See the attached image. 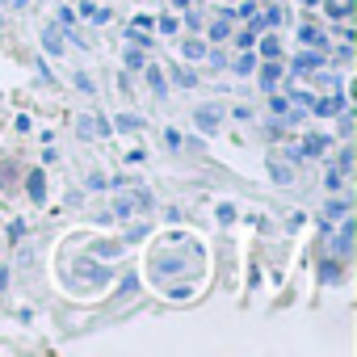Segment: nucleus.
<instances>
[{
    "instance_id": "f257e3e1",
    "label": "nucleus",
    "mask_w": 357,
    "mask_h": 357,
    "mask_svg": "<svg viewBox=\"0 0 357 357\" xmlns=\"http://www.w3.org/2000/svg\"><path fill=\"white\" fill-rule=\"evenodd\" d=\"M151 269H155L160 278H168V273H185V269H190V257H172V252H155V257H151Z\"/></svg>"
},
{
    "instance_id": "f03ea898",
    "label": "nucleus",
    "mask_w": 357,
    "mask_h": 357,
    "mask_svg": "<svg viewBox=\"0 0 357 357\" xmlns=\"http://www.w3.org/2000/svg\"><path fill=\"white\" fill-rule=\"evenodd\" d=\"M349 248H353V219H344V227H340L336 240H332V252H336V257H349Z\"/></svg>"
},
{
    "instance_id": "7ed1b4c3",
    "label": "nucleus",
    "mask_w": 357,
    "mask_h": 357,
    "mask_svg": "<svg viewBox=\"0 0 357 357\" xmlns=\"http://www.w3.org/2000/svg\"><path fill=\"white\" fill-rule=\"evenodd\" d=\"M26 190H30V198H34V202H43V198H47V176H43V168H34V172L26 176Z\"/></svg>"
},
{
    "instance_id": "20e7f679",
    "label": "nucleus",
    "mask_w": 357,
    "mask_h": 357,
    "mask_svg": "<svg viewBox=\"0 0 357 357\" xmlns=\"http://www.w3.org/2000/svg\"><path fill=\"white\" fill-rule=\"evenodd\" d=\"M311 109H315L319 118H332V114H340V109H344V97H328V101H311Z\"/></svg>"
},
{
    "instance_id": "39448f33",
    "label": "nucleus",
    "mask_w": 357,
    "mask_h": 357,
    "mask_svg": "<svg viewBox=\"0 0 357 357\" xmlns=\"http://www.w3.org/2000/svg\"><path fill=\"white\" fill-rule=\"evenodd\" d=\"M43 47H47L51 55H59V51H63V38H59V30H55V26H47V30H43Z\"/></svg>"
},
{
    "instance_id": "423d86ee",
    "label": "nucleus",
    "mask_w": 357,
    "mask_h": 357,
    "mask_svg": "<svg viewBox=\"0 0 357 357\" xmlns=\"http://www.w3.org/2000/svg\"><path fill=\"white\" fill-rule=\"evenodd\" d=\"M324 63V55H298L294 63H290V72H315Z\"/></svg>"
},
{
    "instance_id": "0eeeda50",
    "label": "nucleus",
    "mask_w": 357,
    "mask_h": 357,
    "mask_svg": "<svg viewBox=\"0 0 357 357\" xmlns=\"http://www.w3.org/2000/svg\"><path fill=\"white\" fill-rule=\"evenodd\" d=\"M303 151H307V155H324V151H328V135H311V139L303 143Z\"/></svg>"
},
{
    "instance_id": "6e6552de",
    "label": "nucleus",
    "mask_w": 357,
    "mask_h": 357,
    "mask_svg": "<svg viewBox=\"0 0 357 357\" xmlns=\"http://www.w3.org/2000/svg\"><path fill=\"white\" fill-rule=\"evenodd\" d=\"M227 34H231V26H227V17H219V22H211V38H215V43H223Z\"/></svg>"
},
{
    "instance_id": "1a4fd4ad",
    "label": "nucleus",
    "mask_w": 357,
    "mask_h": 357,
    "mask_svg": "<svg viewBox=\"0 0 357 357\" xmlns=\"http://www.w3.org/2000/svg\"><path fill=\"white\" fill-rule=\"evenodd\" d=\"M181 51H185L190 59H202V55H206V47H202L198 38H185V47H181Z\"/></svg>"
},
{
    "instance_id": "9d476101",
    "label": "nucleus",
    "mask_w": 357,
    "mask_h": 357,
    "mask_svg": "<svg viewBox=\"0 0 357 357\" xmlns=\"http://www.w3.org/2000/svg\"><path fill=\"white\" fill-rule=\"evenodd\" d=\"M147 84L155 89V97H164V76H160V68H147Z\"/></svg>"
},
{
    "instance_id": "9b49d317",
    "label": "nucleus",
    "mask_w": 357,
    "mask_h": 357,
    "mask_svg": "<svg viewBox=\"0 0 357 357\" xmlns=\"http://www.w3.org/2000/svg\"><path fill=\"white\" fill-rule=\"evenodd\" d=\"M198 122H202V130H215L219 126V114L215 109H198Z\"/></svg>"
},
{
    "instance_id": "f8f14e48",
    "label": "nucleus",
    "mask_w": 357,
    "mask_h": 357,
    "mask_svg": "<svg viewBox=\"0 0 357 357\" xmlns=\"http://www.w3.org/2000/svg\"><path fill=\"white\" fill-rule=\"evenodd\" d=\"M118 130H143V118H135V114H122V118H118Z\"/></svg>"
},
{
    "instance_id": "ddd939ff",
    "label": "nucleus",
    "mask_w": 357,
    "mask_h": 357,
    "mask_svg": "<svg viewBox=\"0 0 357 357\" xmlns=\"http://www.w3.org/2000/svg\"><path fill=\"white\" fill-rule=\"evenodd\" d=\"M278 76H282V68H278V63H269V68L261 72V84H265V89H273V80H278Z\"/></svg>"
},
{
    "instance_id": "4468645a",
    "label": "nucleus",
    "mask_w": 357,
    "mask_h": 357,
    "mask_svg": "<svg viewBox=\"0 0 357 357\" xmlns=\"http://www.w3.org/2000/svg\"><path fill=\"white\" fill-rule=\"evenodd\" d=\"M336 269H340V265H336V261H328V265H324V269H319V278H324V282H336V278H340V273H336Z\"/></svg>"
},
{
    "instance_id": "2eb2a0df",
    "label": "nucleus",
    "mask_w": 357,
    "mask_h": 357,
    "mask_svg": "<svg viewBox=\"0 0 357 357\" xmlns=\"http://www.w3.org/2000/svg\"><path fill=\"white\" fill-rule=\"evenodd\" d=\"M290 176H294V172H286V164H273V181H278V185H286Z\"/></svg>"
},
{
    "instance_id": "dca6fc26",
    "label": "nucleus",
    "mask_w": 357,
    "mask_h": 357,
    "mask_svg": "<svg viewBox=\"0 0 357 357\" xmlns=\"http://www.w3.org/2000/svg\"><path fill=\"white\" fill-rule=\"evenodd\" d=\"M303 43H311V47H319V43H324V34H319V30H311V26H307V30H303Z\"/></svg>"
},
{
    "instance_id": "f3484780",
    "label": "nucleus",
    "mask_w": 357,
    "mask_h": 357,
    "mask_svg": "<svg viewBox=\"0 0 357 357\" xmlns=\"http://www.w3.org/2000/svg\"><path fill=\"white\" fill-rule=\"evenodd\" d=\"M261 51H265V55H278V51H282V43H278V38H265V43H261Z\"/></svg>"
},
{
    "instance_id": "a211bd4d",
    "label": "nucleus",
    "mask_w": 357,
    "mask_h": 357,
    "mask_svg": "<svg viewBox=\"0 0 357 357\" xmlns=\"http://www.w3.org/2000/svg\"><path fill=\"white\" fill-rule=\"evenodd\" d=\"M164 143L168 147H181V130H164Z\"/></svg>"
},
{
    "instance_id": "6ab92c4d",
    "label": "nucleus",
    "mask_w": 357,
    "mask_h": 357,
    "mask_svg": "<svg viewBox=\"0 0 357 357\" xmlns=\"http://www.w3.org/2000/svg\"><path fill=\"white\" fill-rule=\"evenodd\" d=\"M126 68H143V55L139 51H126Z\"/></svg>"
},
{
    "instance_id": "aec40b11",
    "label": "nucleus",
    "mask_w": 357,
    "mask_h": 357,
    "mask_svg": "<svg viewBox=\"0 0 357 357\" xmlns=\"http://www.w3.org/2000/svg\"><path fill=\"white\" fill-rule=\"evenodd\" d=\"M76 130H80V139H89V135H93V122H89V118H80V122H76Z\"/></svg>"
},
{
    "instance_id": "412c9836",
    "label": "nucleus",
    "mask_w": 357,
    "mask_h": 357,
    "mask_svg": "<svg viewBox=\"0 0 357 357\" xmlns=\"http://www.w3.org/2000/svg\"><path fill=\"white\" fill-rule=\"evenodd\" d=\"M236 219V206H219V223H231Z\"/></svg>"
},
{
    "instance_id": "4be33fe9",
    "label": "nucleus",
    "mask_w": 357,
    "mask_h": 357,
    "mask_svg": "<svg viewBox=\"0 0 357 357\" xmlns=\"http://www.w3.org/2000/svg\"><path fill=\"white\" fill-rule=\"evenodd\" d=\"M172 5H176V9H190V0H172Z\"/></svg>"
},
{
    "instance_id": "5701e85b",
    "label": "nucleus",
    "mask_w": 357,
    "mask_h": 357,
    "mask_svg": "<svg viewBox=\"0 0 357 357\" xmlns=\"http://www.w3.org/2000/svg\"><path fill=\"white\" fill-rule=\"evenodd\" d=\"M307 5H315V0H307Z\"/></svg>"
}]
</instances>
